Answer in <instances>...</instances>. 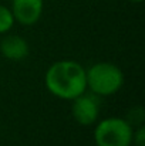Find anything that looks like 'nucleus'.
Listing matches in <instances>:
<instances>
[{
	"mask_svg": "<svg viewBox=\"0 0 145 146\" xmlns=\"http://www.w3.org/2000/svg\"><path fill=\"white\" fill-rule=\"evenodd\" d=\"M44 81L48 91L61 99H74L87 90L86 70L71 60L54 62L47 70Z\"/></svg>",
	"mask_w": 145,
	"mask_h": 146,
	"instance_id": "f257e3e1",
	"label": "nucleus"
},
{
	"mask_svg": "<svg viewBox=\"0 0 145 146\" xmlns=\"http://www.w3.org/2000/svg\"><path fill=\"white\" fill-rule=\"evenodd\" d=\"M87 87L96 95L115 94L124 84L122 71L111 62H97L86 71Z\"/></svg>",
	"mask_w": 145,
	"mask_h": 146,
	"instance_id": "f03ea898",
	"label": "nucleus"
},
{
	"mask_svg": "<svg viewBox=\"0 0 145 146\" xmlns=\"http://www.w3.org/2000/svg\"><path fill=\"white\" fill-rule=\"evenodd\" d=\"M132 136L131 123L122 118H107L101 121L94 132L97 146H130Z\"/></svg>",
	"mask_w": 145,
	"mask_h": 146,
	"instance_id": "7ed1b4c3",
	"label": "nucleus"
},
{
	"mask_svg": "<svg viewBox=\"0 0 145 146\" xmlns=\"http://www.w3.org/2000/svg\"><path fill=\"white\" fill-rule=\"evenodd\" d=\"M73 101L71 112L74 119L80 125H91L94 123L100 113V97L94 92L91 94H80Z\"/></svg>",
	"mask_w": 145,
	"mask_h": 146,
	"instance_id": "20e7f679",
	"label": "nucleus"
},
{
	"mask_svg": "<svg viewBox=\"0 0 145 146\" xmlns=\"http://www.w3.org/2000/svg\"><path fill=\"white\" fill-rule=\"evenodd\" d=\"M11 13L19 23L31 26L43 13V0H11Z\"/></svg>",
	"mask_w": 145,
	"mask_h": 146,
	"instance_id": "39448f33",
	"label": "nucleus"
},
{
	"mask_svg": "<svg viewBox=\"0 0 145 146\" xmlns=\"http://www.w3.org/2000/svg\"><path fill=\"white\" fill-rule=\"evenodd\" d=\"M0 51L6 58L19 61L29 55V44L20 36H7L0 43Z\"/></svg>",
	"mask_w": 145,
	"mask_h": 146,
	"instance_id": "423d86ee",
	"label": "nucleus"
},
{
	"mask_svg": "<svg viewBox=\"0 0 145 146\" xmlns=\"http://www.w3.org/2000/svg\"><path fill=\"white\" fill-rule=\"evenodd\" d=\"M13 23H14V17H13L11 10L0 4V34L7 33L13 27Z\"/></svg>",
	"mask_w": 145,
	"mask_h": 146,
	"instance_id": "0eeeda50",
	"label": "nucleus"
},
{
	"mask_svg": "<svg viewBox=\"0 0 145 146\" xmlns=\"http://www.w3.org/2000/svg\"><path fill=\"white\" fill-rule=\"evenodd\" d=\"M132 141L137 146H144L145 142V128L141 126L137 132H134V136H132Z\"/></svg>",
	"mask_w": 145,
	"mask_h": 146,
	"instance_id": "6e6552de",
	"label": "nucleus"
},
{
	"mask_svg": "<svg viewBox=\"0 0 145 146\" xmlns=\"http://www.w3.org/2000/svg\"><path fill=\"white\" fill-rule=\"evenodd\" d=\"M131 1H135V3H140V1H142V0H131Z\"/></svg>",
	"mask_w": 145,
	"mask_h": 146,
	"instance_id": "1a4fd4ad",
	"label": "nucleus"
}]
</instances>
